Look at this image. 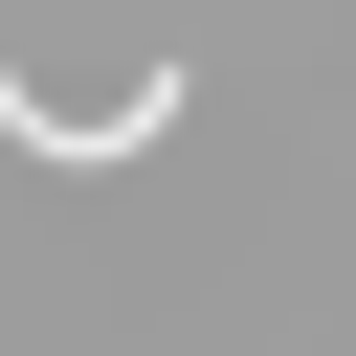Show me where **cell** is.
<instances>
[{
	"mask_svg": "<svg viewBox=\"0 0 356 356\" xmlns=\"http://www.w3.org/2000/svg\"><path fill=\"white\" fill-rule=\"evenodd\" d=\"M0 134H22V156H156V134H178V67H134L111 111H44V89L0 67Z\"/></svg>",
	"mask_w": 356,
	"mask_h": 356,
	"instance_id": "6da1fadb",
	"label": "cell"
}]
</instances>
